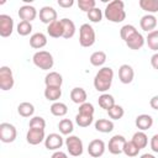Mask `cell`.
I'll return each instance as SVG.
<instances>
[{
	"label": "cell",
	"instance_id": "obj_15",
	"mask_svg": "<svg viewBox=\"0 0 158 158\" xmlns=\"http://www.w3.org/2000/svg\"><path fill=\"white\" fill-rule=\"evenodd\" d=\"M133 78H135V70L130 64H122L118 68V79L122 84L132 83Z\"/></svg>",
	"mask_w": 158,
	"mask_h": 158
},
{
	"label": "cell",
	"instance_id": "obj_46",
	"mask_svg": "<svg viewBox=\"0 0 158 158\" xmlns=\"http://www.w3.org/2000/svg\"><path fill=\"white\" fill-rule=\"evenodd\" d=\"M149 105L153 110H158V95H154L149 100Z\"/></svg>",
	"mask_w": 158,
	"mask_h": 158
},
{
	"label": "cell",
	"instance_id": "obj_5",
	"mask_svg": "<svg viewBox=\"0 0 158 158\" xmlns=\"http://www.w3.org/2000/svg\"><path fill=\"white\" fill-rule=\"evenodd\" d=\"M65 146H67V151L69 152L70 156L73 157H79L83 154L84 151V146H83V141L74 135H69L65 138Z\"/></svg>",
	"mask_w": 158,
	"mask_h": 158
},
{
	"label": "cell",
	"instance_id": "obj_19",
	"mask_svg": "<svg viewBox=\"0 0 158 158\" xmlns=\"http://www.w3.org/2000/svg\"><path fill=\"white\" fill-rule=\"evenodd\" d=\"M70 99L74 104H78V105H81L84 102H86V99H88V94L85 91V89L80 88V86H77V88H73L72 91H70Z\"/></svg>",
	"mask_w": 158,
	"mask_h": 158
},
{
	"label": "cell",
	"instance_id": "obj_23",
	"mask_svg": "<svg viewBox=\"0 0 158 158\" xmlns=\"http://www.w3.org/2000/svg\"><path fill=\"white\" fill-rule=\"evenodd\" d=\"M44 84L46 86H62L63 77L58 72H49L44 77Z\"/></svg>",
	"mask_w": 158,
	"mask_h": 158
},
{
	"label": "cell",
	"instance_id": "obj_29",
	"mask_svg": "<svg viewBox=\"0 0 158 158\" xmlns=\"http://www.w3.org/2000/svg\"><path fill=\"white\" fill-rule=\"evenodd\" d=\"M51 110V114L53 116H57V117H63L67 115L68 112V106L64 104V102H60V101H56L51 105L49 107Z\"/></svg>",
	"mask_w": 158,
	"mask_h": 158
},
{
	"label": "cell",
	"instance_id": "obj_13",
	"mask_svg": "<svg viewBox=\"0 0 158 158\" xmlns=\"http://www.w3.org/2000/svg\"><path fill=\"white\" fill-rule=\"evenodd\" d=\"M38 16H40L41 22H43V23H46L48 26L49 23L57 21L58 14H57V11L52 6H43V7H41Z\"/></svg>",
	"mask_w": 158,
	"mask_h": 158
},
{
	"label": "cell",
	"instance_id": "obj_35",
	"mask_svg": "<svg viewBox=\"0 0 158 158\" xmlns=\"http://www.w3.org/2000/svg\"><path fill=\"white\" fill-rule=\"evenodd\" d=\"M139 148L132 142V141H126L125 146H123V153L127 156V157H136L138 156L139 153Z\"/></svg>",
	"mask_w": 158,
	"mask_h": 158
},
{
	"label": "cell",
	"instance_id": "obj_3",
	"mask_svg": "<svg viewBox=\"0 0 158 158\" xmlns=\"http://www.w3.org/2000/svg\"><path fill=\"white\" fill-rule=\"evenodd\" d=\"M32 62L37 68H40L42 70H49L53 68V64H54L53 56L47 51L36 52L32 57Z\"/></svg>",
	"mask_w": 158,
	"mask_h": 158
},
{
	"label": "cell",
	"instance_id": "obj_17",
	"mask_svg": "<svg viewBox=\"0 0 158 158\" xmlns=\"http://www.w3.org/2000/svg\"><path fill=\"white\" fill-rule=\"evenodd\" d=\"M126 46L130 48V49H133V51H138V49H141L143 46H144V43H146V38L137 31L136 33H133L126 42Z\"/></svg>",
	"mask_w": 158,
	"mask_h": 158
},
{
	"label": "cell",
	"instance_id": "obj_22",
	"mask_svg": "<svg viewBox=\"0 0 158 158\" xmlns=\"http://www.w3.org/2000/svg\"><path fill=\"white\" fill-rule=\"evenodd\" d=\"M47 33L49 37H53V38L63 37V25H62L60 20H57V21L49 23L47 26Z\"/></svg>",
	"mask_w": 158,
	"mask_h": 158
},
{
	"label": "cell",
	"instance_id": "obj_31",
	"mask_svg": "<svg viewBox=\"0 0 158 158\" xmlns=\"http://www.w3.org/2000/svg\"><path fill=\"white\" fill-rule=\"evenodd\" d=\"M17 112L22 117H32L33 114H35V106L31 102H27V101L21 102L17 106Z\"/></svg>",
	"mask_w": 158,
	"mask_h": 158
},
{
	"label": "cell",
	"instance_id": "obj_14",
	"mask_svg": "<svg viewBox=\"0 0 158 158\" xmlns=\"http://www.w3.org/2000/svg\"><path fill=\"white\" fill-rule=\"evenodd\" d=\"M17 15H19V17L21 19V21L31 22V21H33V20L37 17V10H36V7L32 6V5H22V6L19 9Z\"/></svg>",
	"mask_w": 158,
	"mask_h": 158
},
{
	"label": "cell",
	"instance_id": "obj_33",
	"mask_svg": "<svg viewBox=\"0 0 158 158\" xmlns=\"http://www.w3.org/2000/svg\"><path fill=\"white\" fill-rule=\"evenodd\" d=\"M94 121V115H86L78 112L75 116V122L79 127H89Z\"/></svg>",
	"mask_w": 158,
	"mask_h": 158
},
{
	"label": "cell",
	"instance_id": "obj_42",
	"mask_svg": "<svg viewBox=\"0 0 158 158\" xmlns=\"http://www.w3.org/2000/svg\"><path fill=\"white\" fill-rule=\"evenodd\" d=\"M94 111H95V109H94V106H93V104H90V102H84V104H81V105H79V112L80 114H86V115H94Z\"/></svg>",
	"mask_w": 158,
	"mask_h": 158
},
{
	"label": "cell",
	"instance_id": "obj_37",
	"mask_svg": "<svg viewBox=\"0 0 158 158\" xmlns=\"http://www.w3.org/2000/svg\"><path fill=\"white\" fill-rule=\"evenodd\" d=\"M16 31L20 36H28L32 31V23L27 21H20L16 26Z\"/></svg>",
	"mask_w": 158,
	"mask_h": 158
},
{
	"label": "cell",
	"instance_id": "obj_4",
	"mask_svg": "<svg viewBox=\"0 0 158 158\" xmlns=\"http://www.w3.org/2000/svg\"><path fill=\"white\" fill-rule=\"evenodd\" d=\"M79 43L81 47H91L95 43V31L91 25L83 23L79 27Z\"/></svg>",
	"mask_w": 158,
	"mask_h": 158
},
{
	"label": "cell",
	"instance_id": "obj_9",
	"mask_svg": "<svg viewBox=\"0 0 158 158\" xmlns=\"http://www.w3.org/2000/svg\"><path fill=\"white\" fill-rule=\"evenodd\" d=\"M106 151V144L102 139L95 138L93 141H90L89 146H88V153L91 158H99L101 157Z\"/></svg>",
	"mask_w": 158,
	"mask_h": 158
},
{
	"label": "cell",
	"instance_id": "obj_45",
	"mask_svg": "<svg viewBox=\"0 0 158 158\" xmlns=\"http://www.w3.org/2000/svg\"><path fill=\"white\" fill-rule=\"evenodd\" d=\"M151 65L153 67V69L158 70V52H156V53L151 57Z\"/></svg>",
	"mask_w": 158,
	"mask_h": 158
},
{
	"label": "cell",
	"instance_id": "obj_41",
	"mask_svg": "<svg viewBox=\"0 0 158 158\" xmlns=\"http://www.w3.org/2000/svg\"><path fill=\"white\" fill-rule=\"evenodd\" d=\"M78 7L84 11V12H89L90 10H93L94 7H96V1L95 0H79L78 1Z\"/></svg>",
	"mask_w": 158,
	"mask_h": 158
},
{
	"label": "cell",
	"instance_id": "obj_38",
	"mask_svg": "<svg viewBox=\"0 0 158 158\" xmlns=\"http://www.w3.org/2000/svg\"><path fill=\"white\" fill-rule=\"evenodd\" d=\"M136 32H137V30H136V27L133 25H123L121 27V30H120V37L126 42Z\"/></svg>",
	"mask_w": 158,
	"mask_h": 158
},
{
	"label": "cell",
	"instance_id": "obj_40",
	"mask_svg": "<svg viewBox=\"0 0 158 158\" xmlns=\"http://www.w3.org/2000/svg\"><path fill=\"white\" fill-rule=\"evenodd\" d=\"M86 16H88L89 21H91V22H94V23H98V22L101 21L104 14H102V11H101L99 7H94L93 10H90V11L86 14Z\"/></svg>",
	"mask_w": 158,
	"mask_h": 158
},
{
	"label": "cell",
	"instance_id": "obj_30",
	"mask_svg": "<svg viewBox=\"0 0 158 158\" xmlns=\"http://www.w3.org/2000/svg\"><path fill=\"white\" fill-rule=\"evenodd\" d=\"M139 149H143L147 147L148 144V136L144 133V131H137L133 136H132V139H131Z\"/></svg>",
	"mask_w": 158,
	"mask_h": 158
},
{
	"label": "cell",
	"instance_id": "obj_39",
	"mask_svg": "<svg viewBox=\"0 0 158 158\" xmlns=\"http://www.w3.org/2000/svg\"><path fill=\"white\" fill-rule=\"evenodd\" d=\"M30 128H40V130H44L46 128V120L41 116H32L28 123Z\"/></svg>",
	"mask_w": 158,
	"mask_h": 158
},
{
	"label": "cell",
	"instance_id": "obj_48",
	"mask_svg": "<svg viewBox=\"0 0 158 158\" xmlns=\"http://www.w3.org/2000/svg\"><path fill=\"white\" fill-rule=\"evenodd\" d=\"M139 158H156L153 154H149V153H144V154H142Z\"/></svg>",
	"mask_w": 158,
	"mask_h": 158
},
{
	"label": "cell",
	"instance_id": "obj_34",
	"mask_svg": "<svg viewBox=\"0 0 158 158\" xmlns=\"http://www.w3.org/2000/svg\"><path fill=\"white\" fill-rule=\"evenodd\" d=\"M146 43L149 47V49L157 52L158 51V30H154L149 32L146 37Z\"/></svg>",
	"mask_w": 158,
	"mask_h": 158
},
{
	"label": "cell",
	"instance_id": "obj_36",
	"mask_svg": "<svg viewBox=\"0 0 158 158\" xmlns=\"http://www.w3.org/2000/svg\"><path fill=\"white\" fill-rule=\"evenodd\" d=\"M107 114H109V117H110V118H112V120H120V118L123 117L125 110H123L122 106L115 104L110 110H107Z\"/></svg>",
	"mask_w": 158,
	"mask_h": 158
},
{
	"label": "cell",
	"instance_id": "obj_44",
	"mask_svg": "<svg viewBox=\"0 0 158 158\" xmlns=\"http://www.w3.org/2000/svg\"><path fill=\"white\" fill-rule=\"evenodd\" d=\"M58 5L60 7L68 9V7H72L74 5V0H58Z\"/></svg>",
	"mask_w": 158,
	"mask_h": 158
},
{
	"label": "cell",
	"instance_id": "obj_2",
	"mask_svg": "<svg viewBox=\"0 0 158 158\" xmlns=\"http://www.w3.org/2000/svg\"><path fill=\"white\" fill-rule=\"evenodd\" d=\"M114 80V70L110 67H102L95 74L94 78V88L100 93H106L112 84Z\"/></svg>",
	"mask_w": 158,
	"mask_h": 158
},
{
	"label": "cell",
	"instance_id": "obj_25",
	"mask_svg": "<svg viewBox=\"0 0 158 158\" xmlns=\"http://www.w3.org/2000/svg\"><path fill=\"white\" fill-rule=\"evenodd\" d=\"M95 130L101 133H109L114 130V122L107 118H99L95 121Z\"/></svg>",
	"mask_w": 158,
	"mask_h": 158
},
{
	"label": "cell",
	"instance_id": "obj_18",
	"mask_svg": "<svg viewBox=\"0 0 158 158\" xmlns=\"http://www.w3.org/2000/svg\"><path fill=\"white\" fill-rule=\"evenodd\" d=\"M135 125L136 127L139 130V131H147L152 127L153 125V118L151 115L148 114H142V115H138L135 120Z\"/></svg>",
	"mask_w": 158,
	"mask_h": 158
},
{
	"label": "cell",
	"instance_id": "obj_24",
	"mask_svg": "<svg viewBox=\"0 0 158 158\" xmlns=\"http://www.w3.org/2000/svg\"><path fill=\"white\" fill-rule=\"evenodd\" d=\"M43 94L48 101L56 102L62 96V89H60V86H46Z\"/></svg>",
	"mask_w": 158,
	"mask_h": 158
},
{
	"label": "cell",
	"instance_id": "obj_16",
	"mask_svg": "<svg viewBox=\"0 0 158 158\" xmlns=\"http://www.w3.org/2000/svg\"><path fill=\"white\" fill-rule=\"evenodd\" d=\"M157 17L154 16V15H151V14H147V15H144V16H142L141 17V20H139V26H141V28L143 30V31H146V32H152V31H154V28L157 27Z\"/></svg>",
	"mask_w": 158,
	"mask_h": 158
},
{
	"label": "cell",
	"instance_id": "obj_28",
	"mask_svg": "<svg viewBox=\"0 0 158 158\" xmlns=\"http://www.w3.org/2000/svg\"><path fill=\"white\" fill-rule=\"evenodd\" d=\"M98 104H99V106H100L101 109H104V110L107 111V110H110V109L115 105V99H114L112 95H110V94H107V93H104V94H101V95L99 96Z\"/></svg>",
	"mask_w": 158,
	"mask_h": 158
},
{
	"label": "cell",
	"instance_id": "obj_6",
	"mask_svg": "<svg viewBox=\"0 0 158 158\" xmlns=\"http://www.w3.org/2000/svg\"><path fill=\"white\" fill-rule=\"evenodd\" d=\"M14 84H15V79L11 68L6 65L0 67V89L4 91L11 90L14 88Z\"/></svg>",
	"mask_w": 158,
	"mask_h": 158
},
{
	"label": "cell",
	"instance_id": "obj_11",
	"mask_svg": "<svg viewBox=\"0 0 158 158\" xmlns=\"http://www.w3.org/2000/svg\"><path fill=\"white\" fill-rule=\"evenodd\" d=\"M46 139V135H44V130H40V128H28L27 133H26V141L27 143L32 144V146H37L41 142H44Z\"/></svg>",
	"mask_w": 158,
	"mask_h": 158
},
{
	"label": "cell",
	"instance_id": "obj_43",
	"mask_svg": "<svg viewBox=\"0 0 158 158\" xmlns=\"http://www.w3.org/2000/svg\"><path fill=\"white\" fill-rule=\"evenodd\" d=\"M149 144H151V149L154 153H158V135H153L152 136Z\"/></svg>",
	"mask_w": 158,
	"mask_h": 158
},
{
	"label": "cell",
	"instance_id": "obj_10",
	"mask_svg": "<svg viewBox=\"0 0 158 158\" xmlns=\"http://www.w3.org/2000/svg\"><path fill=\"white\" fill-rule=\"evenodd\" d=\"M14 31V20L11 16L6 14L0 15V36L1 37H9L11 36Z\"/></svg>",
	"mask_w": 158,
	"mask_h": 158
},
{
	"label": "cell",
	"instance_id": "obj_7",
	"mask_svg": "<svg viewBox=\"0 0 158 158\" xmlns=\"http://www.w3.org/2000/svg\"><path fill=\"white\" fill-rule=\"evenodd\" d=\"M17 131L16 127L9 122L0 123V141L4 143H11L16 139Z\"/></svg>",
	"mask_w": 158,
	"mask_h": 158
},
{
	"label": "cell",
	"instance_id": "obj_32",
	"mask_svg": "<svg viewBox=\"0 0 158 158\" xmlns=\"http://www.w3.org/2000/svg\"><path fill=\"white\" fill-rule=\"evenodd\" d=\"M58 130L62 135H65V136H69L73 130H74V123L72 120L69 118H62L58 123Z\"/></svg>",
	"mask_w": 158,
	"mask_h": 158
},
{
	"label": "cell",
	"instance_id": "obj_20",
	"mask_svg": "<svg viewBox=\"0 0 158 158\" xmlns=\"http://www.w3.org/2000/svg\"><path fill=\"white\" fill-rule=\"evenodd\" d=\"M47 44V36L42 32H36L30 37V46L35 49H41Z\"/></svg>",
	"mask_w": 158,
	"mask_h": 158
},
{
	"label": "cell",
	"instance_id": "obj_47",
	"mask_svg": "<svg viewBox=\"0 0 158 158\" xmlns=\"http://www.w3.org/2000/svg\"><path fill=\"white\" fill-rule=\"evenodd\" d=\"M51 158H69V157L67 156V153H65V152L56 151V152L52 154V157H51Z\"/></svg>",
	"mask_w": 158,
	"mask_h": 158
},
{
	"label": "cell",
	"instance_id": "obj_8",
	"mask_svg": "<svg viewBox=\"0 0 158 158\" xmlns=\"http://www.w3.org/2000/svg\"><path fill=\"white\" fill-rule=\"evenodd\" d=\"M126 143V138L122 135H115L110 138L109 144H107V149L111 154H121L123 153V146Z\"/></svg>",
	"mask_w": 158,
	"mask_h": 158
},
{
	"label": "cell",
	"instance_id": "obj_21",
	"mask_svg": "<svg viewBox=\"0 0 158 158\" xmlns=\"http://www.w3.org/2000/svg\"><path fill=\"white\" fill-rule=\"evenodd\" d=\"M60 22L63 25V38H65V40L72 38L75 35V30H77L75 28V23L70 19H67V17L62 19Z\"/></svg>",
	"mask_w": 158,
	"mask_h": 158
},
{
	"label": "cell",
	"instance_id": "obj_26",
	"mask_svg": "<svg viewBox=\"0 0 158 158\" xmlns=\"http://www.w3.org/2000/svg\"><path fill=\"white\" fill-rule=\"evenodd\" d=\"M138 5L143 11L151 15L158 12V0H139Z\"/></svg>",
	"mask_w": 158,
	"mask_h": 158
},
{
	"label": "cell",
	"instance_id": "obj_12",
	"mask_svg": "<svg viewBox=\"0 0 158 158\" xmlns=\"http://www.w3.org/2000/svg\"><path fill=\"white\" fill-rule=\"evenodd\" d=\"M64 141L59 133H49L44 139V147L48 151H58L63 146Z\"/></svg>",
	"mask_w": 158,
	"mask_h": 158
},
{
	"label": "cell",
	"instance_id": "obj_27",
	"mask_svg": "<svg viewBox=\"0 0 158 158\" xmlns=\"http://www.w3.org/2000/svg\"><path fill=\"white\" fill-rule=\"evenodd\" d=\"M107 57H106V53L104 51H96L94 53H91L89 60H90V64L94 65V67H102L106 62Z\"/></svg>",
	"mask_w": 158,
	"mask_h": 158
},
{
	"label": "cell",
	"instance_id": "obj_1",
	"mask_svg": "<svg viewBox=\"0 0 158 158\" xmlns=\"http://www.w3.org/2000/svg\"><path fill=\"white\" fill-rule=\"evenodd\" d=\"M104 16L106 20L114 23L122 22L126 19V11H125V4L122 0H112L110 1L105 10H104Z\"/></svg>",
	"mask_w": 158,
	"mask_h": 158
}]
</instances>
